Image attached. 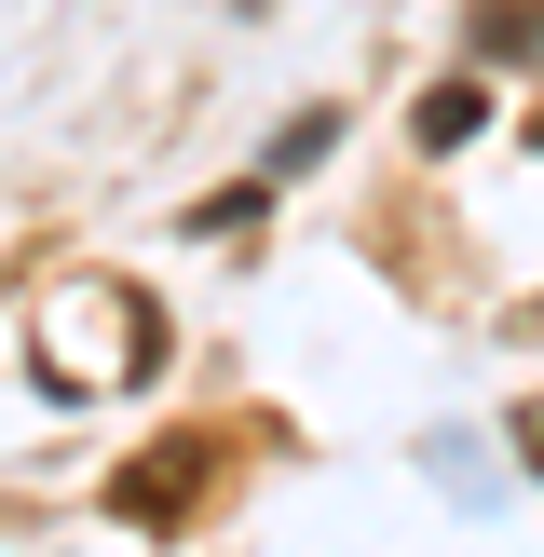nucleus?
I'll use <instances>...</instances> for the list:
<instances>
[{
  "instance_id": "nucleus-1",
  "label": "nucleus",
  "mask_w": 544,
  "mask_h": 557,
  "mask_svg": "<svg viewBox=\"0 0 544 557\" xmlns=\"http://www.w3.org/2000/svg\"><path fill=\"white\" fill-rule=\"evenodd\" d=\"M477 123H490V109H477V82H435V96H422V150H462Z\"/></svg>"
},
{
  "instance_id": "nucleus-2",
  "label": "nucleus",
  "mask_w": 544,
  "mask_h": 557,
  "mask_svg": "<svg viewBox=\"0 0 544 557\" xmlns=\"http://www.w3.org/2000/svg\"><path fill=\"white\" fill-rule=\"evenodd\" d=\"M531 136H544V123H531Z\"/></svg>"
}]
</instances>
